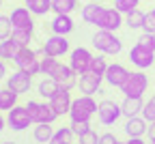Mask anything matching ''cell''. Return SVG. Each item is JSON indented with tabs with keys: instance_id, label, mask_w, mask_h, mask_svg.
Here are the masks:
<instances>
[{
	"instance_id": "obj_1",
	"label": "cell",
	"mask_w": 155,
	"mask_h": 144,
	"mask_svg": "<svg viewBox=\"0 0 155 144\" xmlns=\"http://www.w3.org/2000/svg\"><path fill=\"white\" fill-rule=\"evenodd\" d=\"M97 110H99V106L95 103V99L91 95H84V97L73 99L71 110H69V116H71V120H91V116Z\"/></svg>"
},
{
	"instance_id": "obj_2",
	"label": "cell",
	"mask_w": 155,
	"mask_h": 144,
	"mask_svg": "<svg viewBox=\"0 0 155 144\" xmlns=\"http://www.w3.org/2000/svg\"><path fill=\"white\" fill-rule=\"evenodd\" d=\"M13 63L17 65V69H22V71H26L30 75L41 73V58H37V52H32L28 45L19 47V52H17Z\"/></svg>"
},
{
	"instance_id": "obj_3",
	"label": "cell",
	"mask_w": 155,
	"mask_h": 144,
	"mask_svg": "<svg viewBox=\"0 0 155 144\" xmlns=\"http://www.w3.org/2000/svg\"><path fill=\"white\" fill-rule=\"evenodd\" d=\"M147 86H149V77H147V73H142V71H134V73H129L127 80L123 82L121 90H123L125 97H142V93L147 90Z\"/></svg>"
},
{
	"instance_id": "obj_4",
	"label": "cell",
	"mask_w": 155,
	"mask_h": 144,
	"mask_svg": "<svg viewBox=\"0 0 155 144\" xmlns=\"http://www.w3.org/2000/svg\"><path fill=\"white\" fill-rule=\"evenodd\" d=\"M26 110H28V114H30L32 123H50V125H52V123L58 118V114H56V110L52 108L50 101H48V103H39V101H28Z\"/></svg>"
},
{
	"instance_id": "obj_5",
	"label": "cell",
	"mask_w": 155,
	"mask_h": 144,
	"mask_svg": "<svg viewBox=\"0 0 155 144\" xmlns=\"http://www.w3.org/2000/svg\"><path fill=\"white\" fill-rule=\"evenodd\" d=\"M91 63H93V54H91L86 47H75V50L71 52L69 65H71V69H73L78 75H84V73H88Z\"/></svg>"
},
{
	"instance_id": "obj_6",
	"label": "cell",
	"mask_w": 155,
	"mask_h": 144,
	"mask_svg": "<svg viewBox=\"0 0 155 144\" xmlns=\"http://www.w3.org/2000/svg\"><path fill=\"white\" fill-rule=\"evenodd\" d=\"M75 71L71 69V65H61V63H56V67H54V71L50 73V77H54L56 82H58V86L61 88H67V90H71L73 86H75Z\"/></svg>"
},
{
	"instance_id": "obj_7",
	"label": "cell",
	"mask_w": 155,
	"mask_h": 144,
	"mask_svg": "<svg viewBox=\"0 0 155 144\" xmlns=\"http://www.w3.org/2000/svg\"><path fill=\"white\" fill-rule=\"evenodd\" d=\"M7 123H9V127H11V129H15V131H24V129L30 125V123H32V118H30L26 106H15L13 110H9V118H7Z\"/></svg>"
},
{
	"instance_id": "obj_8",
	"label": "cell",
	"mask_w": 155,
	"mask_h": 144,
	"mask_svg": "<svg viewBox=\"0 0 155 144\" xmlns=\"http://www.w3.org/2000/svg\"><path fill=\"white\" fill-rule=\"evenodd\" d=\"M97 114H99V120L104 123V125H114L116 120H119V116L123 114V108L119 103H114V101L106 99L99 103V110H97Z\"/></svg>"
},
{
	"instance_id": "obj_9",
	"label": "cell",
	"mask_w": 155,
	"mask_h": 144,
	"mask_svg": "<svg viewBox=\"0 0 155 144\" xmlns=\"http://www.w3.org/2000/svg\"><path fill=\"white\" fill-rule=\"evenodd\" d=\"M129 60L138 67V69H147V67H151L153 65V52L151 50H147V47H142L140 43H136L131 50H129Z\"/></svg>"
},
{
	"instance_id": "obj_10",
	"label": "cell",
	"mask_w": 155,
	"mask_h": 144,
	"mask_svg": "<svg viewBox=\"0 0 155 144\" xmlns=\"http://www.w3.org/2000/svg\"><path fill=\"white\" fill-rule=\"evenodd\" d=\"M67 50H69V41L65 39V34H54L43 43V52L48 56H54V58L67 54Z\"/></svg>"
},
{
	"instance_id": "obj_11",
	"label": "cell",
	"mask_w": 155,
	"mask_h": 144,
	"mask_svg": "<svg viewBox=\"0 0 155 144\" xmlns=\"http://www.w3.org/2000/svg\"><path fill=\"white\" fill-rule=\"evenodd\" d=\"M11 24L13 28H24V30H32L35 22H32V11L26 7H17L11 13Z\"/></svg>"
},
{
	"instance_id": "obj_12",
	"label": "cell",
	"mask_w": 155,
	"mask_h": 144,
	"mask_svg": "<svg viewBox=\"0 0 155 144\" xmlns=\"http://www.w3.org/2000/svg\"><path fill=\"white\" fill-rule=\"evenodd\" d=\"M30 73H26V71H22V69H17L11 77H9V82H7V86L13 90V93H17V95H22V93H28V88H30Z\"/></svg>"
},
{
	"instance_id": "obj_13",
	"label": "cell",
	"mask_w": 155,
	"mask_h": 144,
	"mask_svg": "<svg viewBox=\"0 0 155 144\" xmlns=\"http://www.w3.org/2000/svg\"><path fill=\"white\" fill-rule=\"evenodd\" d=\"M50 103H52V108L56 110V114L61 116V114H69V110H71V103H73V99H71V93L67 90V88H61L52 99H50Z\"/></svg>"
},
{
	"instance_id": "obj_14",
	"label": "cell",
	"mask_w": 155,
	"mask_h": 144,
	"mask_svg": "<svg viewBox=\"0 0 155 144\" xmlns=\"http://www.w3.org/2000/svg\"><path fill=\"white\" fill-rule=\"evenodd\" d=\"M121 24H123V13L119 11V9H106V13H104V19L99 22V26L97 28H104V30H110V32H114L116 28H121Z\"/></svg>"
},
{
	"instance_id": "obj_15",
	"label": "cell",
	"mask_w": 155,
	"mask_h": 144,
	"mask_svg": "<svg viewBox=\"0 0 155 144\" xmlns=\"http://www.w3.org/2000/svg\"><path fill=\"white\" fill-rule=\"evenodd\" d=\"M127 75H129V71L123 67V65H119V63H114V65H108V71H106V82L110 86H123V82L127 80Z\"/></svg>"
},
{
	"instance_id": "obj_16",
	"label": "cell",
	"mask_w": 155,
	"mask_h": 144,
	"mask_svg": "<svg viewBox=\"0 0 155 144\" xmlns=\"http://www.w3.org/2000/svg\"><path fill=\"white\" fill-rule=\"evenodd\" d=\"M101 75H95V73H84V75H80V90L84 93V95H95V93H99V88H101Z\"/></svg>"
},
{
	"instance_id": "obj_17",
	"label": "cell",
	"mask_w": 155,
	"mask_h": 144,
	"mask_svg": "<svg viewBox=\"0 0 155 144\" xmlns=\"http://www.w3.org/2000/svg\"><path fill=\"white\" fill-rule=\"evenodd\" d=\"M52 32L54 34H69L73 30V19L67 15V13H58L54 19H52Z\"/></svg>"
},
{
	"instance_id": "obj_18",
	"label": "cell",
	"mask_w": 155,
	"mask_h": 144,
	"mask_svg": "<svg viewBox=\"0 0 155 144\" xmlns=\"http://www.w3.org/2000/svg\"><path fill=\"white\" fill-rule=\"evenodd\" d=\"M114 43H116V37H114L110 30H104V28L93 37V47H97L99 52H106V54H108V50H110Z\"/></svg>"
},
{
	"instance_id": "obj_19",
	"label": "cell",
	"mask_w": 155,
	"mask_h": 144,
	"mask_svg": "<svg viewBox=\"0 0 155 144\" xmlns=\"http://www.w3.org/2000/svg\"><path fill=\"white\" fill-rule=\"evenodd\" d=\"M104 13H106V9H104L101 5L91 2V5H86V7L82 9V19H84V22H88V24L99 26V22L104 19Z\"/></svg>"
},
{
	"instance_id": "obj_20",
	"label": "cell",
	"mask_w": 155,
	"mask_h": 144,
	"mask_svg": "<svg viewBox=\"0 0 155 144\" xmlns=\"http://www.w3.org/2000/svg\"><path fill=\"white\" fill-rule=\"evenodd\" d=\"M147 131H149V127L144 125V118H138V116L127 118V123H125V133H127L129 138H142Z\"/></svg>"
},
{
	"instance_id": "obj_21",
	"label": "cell",
	"mask_w": 155,
	"mask_h": 144,
	"mask_svg": "<svg viewBox=\"0 0 155 144\" xmlns=\"http://www.w3.org/2000/svg\"><path fill=\"white\" fill-rule=\"evenodd\" d=\"M121 108H123V114L127 118H131V116H136L138 112H142L144 101H142V97H125V101L121 103Z\"/></svg>"
},
{
	"instance_id": "obj_22",
	"label": "cell",
	"mask_w": 155,
	"mask_h": 144,
	"mask_svg": "<svg viewBox=\"0 0 155 144\" xmlns=\"http://www.w3.org/2000/svg\"><path fill=\"white\" fill-rule=\"evenodd\" d=\"M17 52H19V45L11 37L5 39V41H0V58H2V60H15Z\"/></svg>"
},
{
	"instance_id": "obj_23",
	"label": "cell",
	"mask_w": 155,
	"mask_h": 144,
	"mask_svg": "<svg viewBox=\"0 0 155 144\" xmlns=\"http://www.w3.org/2000/svg\"><path fill=\"white\" fill-rule=\"evenodd\" d=\"M58 90H61V86H58V82L54 80V77H48V80H43L41 84H39V95H41L43 99H52Z\"/></svg>"
},
{
	"instance_id": "obj_24",
	"label": "cell",
	"mask_w": 155,
	"mask_h": 144,
	"mask_svg": "<svg viewBox=\"0 0 155 144\" xmlns=\"http://www.w3.org/2000/svg\"><path fill=\"white\" fill-rule=\"evenodd\" d=\"M48 144H73V129L71 125L69 127H61L58 131H54L52 140Z\"/></svg>"
},
{
	"instance_id": "obj_25",
	"label": "cell",
	"mask_w": 155,
	"mask_h": 144,
	"mask_svg": "<svg viewBox=\"0 0 155 144\" xmlns=\"http://www.w3.org/2000/svg\"><path fill=\"white\" fill-rule=\"evenodd\" d=\"M17 106V93H13L9 86L0 90V110H13Z\"/></svg>"
},
{
	"instance_id": "obj_26",
	"label": "cell",
	"mask_w": 155,
	"mask_h": 144,
	"mask_svg": "<svg viewBox=\"0 0 155 144\" xmlns=\"http://www.w3.org/2000/svg\"><path fill=\"white\" fill-rule=\"evenodd\" d=\"M52 136H54V131L50 127V123H37V127H35V140L37 142L45 144V142L52 140Z\"/></svg>"
},
{
	"instance_id": "obj_27",
	"label": "cell",
	"mask_w": 155,
	"mask_h": 144,
	"mask_svg": "<svg viewBox=\"0 0 155 144\" xmlns=\"http://www.w3.org/2000/svg\"><path fill=\"white\" fill-rule=\"evenodd\" d=\"M26 7L35 15H45L48 11H52V0H26Z\"/></svg>"
},
{
	"instance_id": "obj_28",
	"label": "cell",
	"mask_w": 155,
	"mask_h": 144,
	"mask_svg": "<svg viewBox=\"0 0 155 144\" xmlns=\"http://www.w3.org/2000/svg\"><path fill=\"white\" fill-rule=\"evenodd\" d=\"M73 9H78V0H52V11L58 13H71Z\"/></svg>"
},
{
	"instance_id": "obj_29",
	"label": "cell",
	"mask_w": 155,
	"mask_h": 144,
	"mask_svg": "<svg viewBox=\"0 0 155 144\" xmlns=\"http://www.w3.org/2000/svg\"><path fill=\"white\" fill-rule=\"evenodd\" d=\"M11 39L15 41V43H17L19 47H24V45H28L30 41H32V30H24V28H13V32H11Z\"/></svg>"
},
{
	"instance_id": "obj_30",
	"label": "cell",
	"mask_w": 155,
	"mask_h": 144,
	"mask_svg": "<svg viewBox=\"0 0 155 144\" xmlns=\"http://www.w3.org/2000/svg\"><path fill=\"white\" fill-rule=\"evenodd\" d=\"M88 71L95 73V75H101V77L106 80V71H108L106 58H101V56H93V63H91V69H88Z\"/></svg>"
},
{
	"instance_id": "obj_31",
	"label": "cell",
	"mask_w": 155,
	"mask_h": 144,
	"mask_svg": "<svg viewBox=\"0 0 155 144\" xmlns=\"http://www.w3.org/2000/svg\"><path fill=\"white\" fill-rule=\"evenodd\" d=\"M131 30L134 28H142V24H144V13L140 11V9H134L131 13H127V22H125Z\"/></svg>"
},
{
	"instance_id": "obj_32",
	"label": "cell",
	"mask_w": 155,
	"mask_h": 144,
	"mask_svg": "<svg viewBox=\"0 0 155 144\" xmlns=\"http://www.w3.org/2000/svg\"><path fill=\"white\" fill-rule=\"evenodd\" d=\"M114 7L119 9L121 13H131L134 9H138L140 7V0H114Z\"/></svg>"
},
{
	"instance_id": "obj_33",
	"label": "cell",
	"mask_w": 155,
	"mask_h": 144,
	"mask_svg": "<svg viewBox=\"0 0 155 144\" xmlns=\"http://www.w3.org/2000/svg\"><path fill=\"white\" fill-rule=\"evenodd\" d=\"M13 32V24H11V17H5V15H0V41H5L9 39Z\"/></svg>"
},
{
	"instance_id": "obj_34",
	"label": "cell",
	"mask_w": 155,
	"mask_h": 144,
	"mask_svg": "<svg viewBox=\"0 0 155 144\" xmlns=\"http://www.w3.org/2000/svg\"><path fill=\"white\" fill-rule=\"evenodd\" d=\"M54 67H56V58L45 54V56L41 58V73H43V75H50V73L54 71Z\"/></svg>"
},
{
	"instance_id": "obj_35",
	"label": "cell",
	"mask_w": 155,
	"mask_h": 144,
	"mask_svg": "<svg viewBox=\"0 0 155 144\" xmlns=\"http://www.w3.org/2000/svg\"><path fill=\"white\" fill-rule=\"evenodd\" d=\"M71 129H73V133L82 136L91 129V120H71Z\"/></svg>"
},
{
	"instance_id": "obj_36",
	"label": "cell",
	"mask_w": 155,
	"mask_h": 144,
	"mask_svg": "<svg viewBox=\"0 0 155 144\" xmlns=\"http://www.w3.org/2000/svg\"><path fill=\"white\" fill-rule=\"evenodd\" d=\"M138 43H140L142 47H147V50L155 52V34H153V32H144V34L138 39Z\"/></svg>"
},
{
	"instance_id": "obj_37",
	"label": "cell",
	"mask_w": 155,
	"mask_h": 144,
	"mask_svg": "<svg viewBox=\"0 0 155 144\" xmlns=\"http://www.w3.org/2000/svg\"><path fill=\"white\" fill-rule=\"evenodd\" d=\"M142 116H144V120H149V123L155 120V101H153V99H149V103H144Z\"/></svg>"
},
{
	"instance_id": "obj_38",
	"label": "cell",
	"mask_w": 155,
	"mask_h": 144,
	"mask_svg": "<svg viewBox=\"0 0 155 144\" xmlns=\"http://www.w3.org/2000/svg\"><path fill=\"white\" fill-rule=\"evenodd\" d=\"M144 32H153L155 34V13H144V24H142Z\"/></svg>"
},
{
	"instance_id": "obj_39",
	"label": "cell",
	"mask_w": 155,
	"mask_h": 144,
	"mask_svg": "<svg viewBox=\"0 0 155 144\" xmlns=\"http://www.w3.org/2000/svg\"><path fill=\"white\" fill-rule=\"evenodd\" d=\"M80 144H99V138H97V133L93 129H88L86 133L80 136Z\"/></svg>"
},
{
	"instance_id": "obj_40",
	"label": "cell",
	"mask_w": 155,
	"mask_h": 144,
	"mask_svg": "<svg viewBox=\"0 0 155 144\" xmlns=\"http://www.w3.org/2000/svg\"><path fill=\"white\" fill-rule=\"evenodd\" d=\"M99 144H119V140L114 138V133H104L99 136Z\"/></svg>"
},
{
	"instance_id": "obj_41",
	"label": "cell",
	"mask_w": 155,
	"mask_h": 144,
	"mask_svg": "<svg viewBox=\"0 0 155 144\" xmlns=\"http://www.w3.org/2000/svg\"><path fill=\"white\" fill-rule=\"evenodd\" d=\"M125 144H144V140H142V138H129Z\"/></svg>"
},
{
	"instance_id": "obj_42",
	"label": "cell",
	"mask_w": 155,
	"mask_h": 144,
	"mask_svg": "<svg viewBox=\"0 0 155 144\" xmlns=\"http://www.w3.org/2000/svg\"><path fill=\"white\" fill-rule=\"evenodd\" d=\"M149 138H155V120L149 123Z\"/></svg>"
},
{
	"instance_id": "obj_43",
	"label": "cell",
	"mask_w": 155,
	"mask_h": 144,
	"mask_svg": "<svg viewBox=\"0 0 155 144\" xmlns=\"http://www.w3.org/2000/svg\"><path fill=\"white\" fill-rule=\"evenodd\" d=\"M5 73H7V67H5V63H2V58H0V80H2Z\"/></svg>"
},
{
	"instance_id": "obj_44",
	"label": "cell",
	"mask_w": 155,
	"mask_h": 144,
	"mask_svg": "<svg viewBox=\"0 0 155 144\" xmlns=\"http://www.w3.org/2000/svg\"><path fill=\"white\" fill-rule=\"evenodd\" d=\"M5 129V118H2V114H0V131Z\"/></svg>"
},
{
	"instance_id": "obj_45",
	"label": "cell",
	"mask_w": 155,
	"mask_h": 144,
	"mask_svg": "<svg viewBox=\"0 0 155 144\" xmlns=\"http://www.w3.org/2000/svg\"><path fill=\"white\" fill-rule=\"evenodd\" d=\"M151 144H155V138H151Z\"/></svg>"
},
{
	"instance_id": "obj_46",
	"label": "cell",
	"mask_w": 155,
	"mask_h": 144,
	"mask_svg": "<svg viewBox=\"0 0 155 144\" xmlns=\"http://www.w3.org/2000/svg\"><path fill=\"white\" fill-rule=\"evenodd\" d=\"M2 144H15V142H2Z\"/></svg>"
},
{
	"instance_id": "obj_47",
	"label": "cell",
	"mask_w": 155,
	"mask_h": 144,
	"mask_svg": "<svg viewBox=\"0 0 155 144\" xmlns=\"http://www.w3.org/2000/svg\"><path fill=\"white\" fill-rule=\"evenodd\" d=\"M151 99H153V101H155V95H153V97H151Z\"/></svg>"
},
{
	"instance_id": "obj_48",
	"label": "cell",
	"mask_w": 155,
	"mask_h": 144,
	"mask_svg": "<svg viewBox=\"0 0 155 144\" xmlns=\"http://www.w3.org/2000/svg\"><path fill=\"white\" fill-rule=\"evenodd\" d=\"M0 7H2V0H0Z\"/></svg>"
},
{
	"instance_id": "obj_49",
	"label": "cell",
	"mask_w": 155,
	"mask_h": 144,
	"mask_svg": "<svg viewBox=\"0 0 155 144\" xmlns=\"http://www.w3.org/2000/svg\"><path fill=\"white\" fill-rule=\"evenodd\" d=\"M153 13H155V9H153Z\"/></svg>"
},
{
	"instance_id": "obj_50",
	"label": "cell",
	"mask_w": 155,
	"mask_h": 144,
	"mask_svg": "<svg viewBox=\"0 0 155 144\" xmlns=\"http://www.w3.org/2000/svg\"><path fill=\"white\" fill-rule=\"evenodd\" d=\"M119 144H121V142H119Z\"/></svg>"
}]
</instances>
